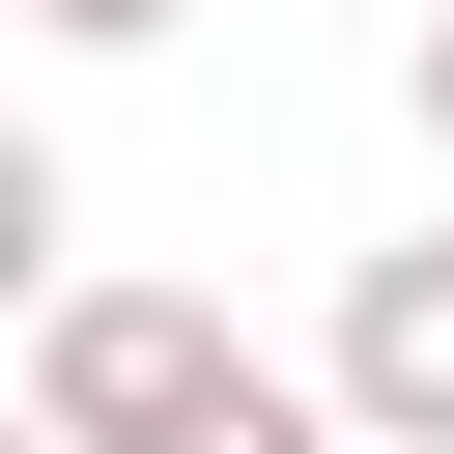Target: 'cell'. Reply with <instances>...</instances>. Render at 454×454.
Wrapping results in <instances>:
<instances>
[{"label":"cell","instance_id":"cell-1","mask_svg":"<svg viewBox=\"0 0 454 454\" xmlns=\"http://www.w3.org/2000/svg\"><path fill=\"white\" fill-rule=\"evenodd\" d=\"M28 426H57V454H340V397H312L227 284H57V312H28Z\"/></svg>","mask_w":454,"mask_h":454},{"label":"cell","instance_id":"cell-2","mask_svg":"<svg viewBox=\"0 0 454 454\" xmlns=\"http://www.w3.org/2000/svg\"><path fill=\"white\" fill-rule=\"evenodd\" d=\"M312 397H340V454H454V227H369V255H340Z\"/></svg>","mask_w":454,"mask_h":454},{"label":"cell","instance_id":"cell-3","mask_svg":"<svg viewBox=\"0 0 454 454\" xmlns=\"http://www.w3.org/2000/svg\"><path fill=\"white\" fill-rule=\"evenodd\" d=\"M57 227H85V199H57V142H28V114H0V340H28V312H57V284H85V255H57Z\"/></svg>","mask_w":454,"mask_h":454},{"label":"cell","instance_id":"cell-4","mask_svg":"<svg viewBox=\"0 0 454 454\" xmlns=\"http://www.w3.org/2000/svg\"><path fill=\"white\" fill-rule=\"evenodd\" d=\"M28 28H57V57H170L199 0H28Z\"/></svg>","mask_w":454,"mask_h":454},{"label":"cell","instance_id":"cell-5","mask_svg":"<svg viewBox=\"0 0 454 454\" xmlns=\"http://www.w3.org/2000/svg\"><path fill=\"white\" fill-rule=\"evenodd\" d=\"M397 85H426V142H454V0H426V57H397Z\"/></svg>","mask_w":454,"mask_h":454},{"label":"cell","instance_id":"cell-6","mask_svg":"<svg viewBox=\"0 0 454 454\" xmlns=\"http://www.w3.org/2000/svg\"><path fill=\"white\" fill-rule=\"evenodd\" d=\"M0 454H57V426H28V397H0Z\"/></svg>","mask_w":454,"mask_h":454}]
</instances>
